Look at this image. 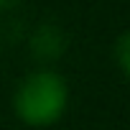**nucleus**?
Instances as JSON below:
<instances>
[{"label": "nucleus", "instance_id": "f257e3e1", "mask_svg": "<svg viewBox=\"0 0 130 130\" xmlns=\"http://www.w3.org/2000/svg\"><path fill=\"white\" fill-rule=\"evenodd\" d=\"M69 82L51 67L28 72L13 92V112L26 127H51L69 110Z\"/></svg>", "mask_w": 130, "mask_h": 130}, {"label": "nucleus", "instance_id": "f03ea898", "mask_svg": "<svg viewBox=\"0 0 130 130\" xmlns=\"http://www.w3.org/2000/svg\"><path fill=\"white\" fill-rule=\"evenodd\" d=\"M67 46H69V38L64 33V28L56 23H41L28 36V51L41 67H48V64L59 61L67 54Z\"/></svg>", "mask_w": 130, "mask_h": 130}, {"label": "nucleus", "instance_id": "7ed1b4c3", "mask_svg": "<svg viewBox=\"0 0 130 130\" xmlns=\"http://www.w3.org/2000/svg\"><path fill=\"white\" fill-rule=\"evenodd\" d=\"M112 59H115V64H117L120 74L130 82V28L117 36V41H115V46H112Z\"/></svg>", "mask_w": 130, "mask_h": 130}, {"label": "nucleus", "instance_id": "20e7f679", "mask_svg": "<svg viewBox=\"0 0 130 130\" xmlns=\"http://www.w3.org/2000/svg\"><path fill=\"white\" fill-rule=\"evenodd\" d=\"M26 0H0V13H5V10H15L18 5H23Z\"/></svg>", "mask_w": 130, "mask_h": 130}]
</instances>
